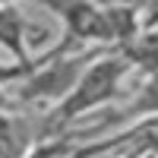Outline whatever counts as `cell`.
Wrapping results in <instances>:
<instances>
[{"instance_id": "obj_3", "label": "cell", "mask_w": 158, "mask_h": 158, "mask_svg": "<svg viewBox=\"0 0 158 158\" xmlns=\"http://www.w3.org/2000/svg\"><path fill=\"white\" fill-rule=\"evenodd\" d=\"M120 57L130 63V70H136L139 76L155 79L158 76V29L139 32L127 48H120Z\"/></svg>"}, {"instance_id": "obj_1", "label": "cell", "mask_w": 158, "mask_h": 158, "mask_svg": "<svg viewBox=\"0 0 158 158\" xmlns=\"http://www.w3.org/2000/svg\"><path fill=\"white\" fill-rule=\"evenodd\" d=\"M130 73L133 70H130V63L120 57V51H104V54L82 73V79L73 85V92L67 98H63L60 104H54V108L41 111L48 139L63 133V130H67L70 123H76L79 117H85L92 111H98L101 104L114 101L117 95H120V85H123V79Z\"/></svg>"}, {"instance_id": "obj_2", "label": "cell", "mask_w": 158, "mask_h": 158, "mask_svg": "<svg viewBox=\"0 0 158 158\" xmlns=\"http://www.w3.org/2000/svg\"><path fill=\"white\" fill-rule=\"evenodd\" d=\"M29 32L32 25L16 3H0V48H6L13 54V63L19 67L35 63V54L29 51Z\"/></svg>"}]
</instances>
